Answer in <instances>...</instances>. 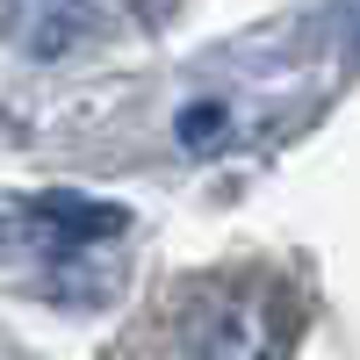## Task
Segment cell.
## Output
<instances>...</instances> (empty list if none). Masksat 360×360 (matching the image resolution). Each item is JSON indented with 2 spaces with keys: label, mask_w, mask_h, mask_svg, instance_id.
<instances>
[{
  "label": "cell",
  "mask_w": 360,
  "mask_h": 360,
  "mask_svg": "<svg viewBox=\"0 0 360 360\" xmlns=\"http://www.w3.org/2000/svg\"><path fill=\"white\" fill-rule=\"evenodd\" d=\"M303 288L281 266H217L173 281L108 360H288Z\"/></svg>",
  "instance_id": "cell-1"
}]
</instances>
